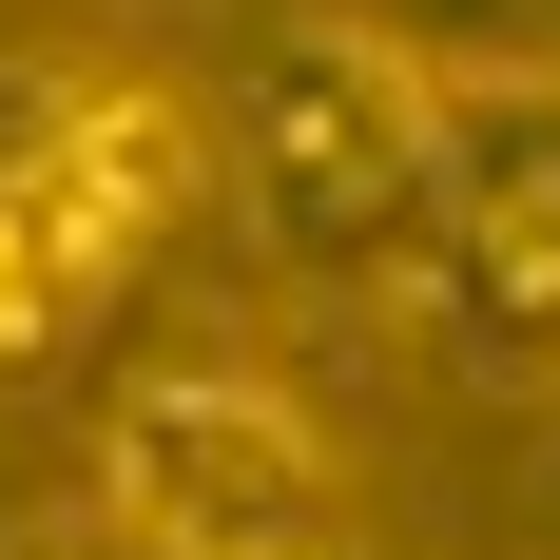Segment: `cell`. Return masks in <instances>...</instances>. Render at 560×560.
<instances>
[{"mask_svg": "<svg viewBox=\"0 0 560 560\" xmlns=\"http://www.w3.org/2000/svg\"><path fill=\"white\" fill-rule=\"evenodd\" d=\"M20 348H58V310L20 290V252H0V368H20Z\"/></svg>", "mask_w": 560, "mask_h": 560, "instance_id": "8992f818", "label": "cell"}, {"mask_svg": "<svg viewBox=\"0 0 560 560\" xmlns=\"http://www.w3.org/2000/svg\"><path fill=\"white\" fill-rule=\"evenodd\" d=\"M97 522L136 560H310L329 541V425L271 368H136L97 406Z\"/></svg>", "mask_w": 560, "mask_h": 560, "instance_id": "277c9868", "label": "cell"}, {"mask_svg": "<svg viewBox=\"0 0 560 560\" xmlns=\"http://www.w3.org/2000/svg\"><path fill=\"white\" fill-rule=\"evenodd\" d=\"M213 194V116L174 78H58V58H0V252L58 329L97 290L155 271V232Z\"/></svg>", "mask_w": 560, "mask_h": 560, "instance_id": "3957f363", "label": "cell"}, {"mask_svg": "<svg viewBox=\"0 0 560 560\" xmlns=\"http://www.w3.org/2000/svg\"><path fill=\"white\" fill-rule=\"evenodd\" d=\"M425 97H445V78L406 39H368L348 0H310V20L252 39V78H232V116H213V174H232V213H252V252H271L290 290H406Z\"/></svg>", "mask_w": 560, "mask_h": 560, "instance_id": "6da1fadb", "label": "cell"}, {"mask_svg": "<svg viewBox=\"0 0 560 560\" xmlns=\"http://www.w3.org/2000/svg\"><path fill=\"white\" fill-rule=\"evenodd\" d=\"M425 348L503 406H560V58H483L425 97Z\"/></svg>", "mask_w": 560, "mask_h": 560, "instance_id": "7a4b0ae2", "label": "cell"}, {"mask_svg": "<svg viewBox=\"0 0 560 560\" xmlns=\"http://www.w3.org/2000/svg\"><path fill=\"white\" fill-rule=\"evenodd\" d=\"M368 39H406L425 78H483V58H560V0H348Z\"/></svg>", "mask_w": 560, "mask_h": 560, "instance_id": "5b68a950", "label": "cell"}]
</instances>
